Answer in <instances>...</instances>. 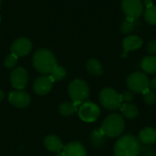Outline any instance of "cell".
Returning <instances> with one entry per match:
<instances>
[{
	"instance_id": "6da1fadb",
	"label": "cell",
	"mask_w": 156,
	"mask_h": 156,
	"mask_svg": "<svg viewBox=\"0 0 156 156\" xmlns=\"http://www.w3.org/2000/svg\"><path fill=\"white\" fill-rule=\"evenodd\" d=\"M141 143L138 138L132 134L122 136L115 144V156H139L141 152Z\"/></svg>"
},
{
	"instance_id": "7a4b0ae2",
	"label": "cell",
	"mask_w": 156,
	"mask_h": 156,
	"mask_svg": "<svg viewBox=\"0 0 156 156\" xmlns=\"http://www.w3.org/2000/svg\"><path fill=\"white\" fill-rule=\"evenodd\" d=\"M34 68L42 74H50L57 66V60L54 54L48 49H39L33 56Z\"/></svg>"
},
{
	"instance_id": "3957f363",
	"label": "cell",
	"mask_w": 156,
	"mask_h": 156,
	"mask_svg": "<svg viewBox=\"0 0 156 156\" xmlns=\"http://www.w3.org/2000/svg\"><path fill=\"white\" fill-rule=\"evenodd\" d=\"M125 122L123 118L118 113L109 114L103 121L101 130L108 138L119 137L124 131Z\"/></svg>"
},
{
	"instance_id": "277c9868",
	"label": "cell",
	"mask_w": 156,
	"mask_h": 156,
	"mask_svg": "<svg viewBox=\"0 0 156 156\" xmlns=\"http://www.w3.org/2000/svg\"><path fill=\"white\" fill-rule=\"evenodd\" d=\"M69 94L74 103L80 105L89 98L90 89L84 80L76 79L72 80L69 86Z\"/></svg>"
},
{
	"instance_id": "5b68a950",
	"label": "cell",
	"mask_w": 156,
	"mask_h": 156,
	"mask_svg": "<svg viewBox=\"0 0 156 156\" xmlns=\"http://www.w3.org/2000/svg\"><path fill=\"white\" fill-rule=\"evenodd\" d=\"M101 105L109 111H116L122 106V95L112 88H104L100 93Z\"/></svg>"
},
{
	"instance_id": "8992f818",
	"label": "cell",
	"mask_w": 156,
	"mask_h": 156,
	"mask_svg": "<svg viewBox=\"0 0 156 156\" xmlns=\"http://www.w3.org/2000/svg\"><path fill=\"white\" fill-rule=\"evenodd\" d=\"M126 84L128 89L133 93H144L149 89L150 80L145 73L136 71L127 78Z\"/></svg>"
},
{
	"instance_id": "52a82bcc",
	"label": "cell",
	"mask_w": 156,
	"mask_h": 156,
	"mask_svg": "<svg viewBox=\"0 0 156 156\" xmlns=\"http://www.w3.org/2000/svg\"><path fill=\"white\" fill-rule=\"evenodd\" d=\"M122 8L126 18L135 20L142 16L144 12V4L142 0H122Z\"/></svg>"
},
{
	"instance_id": "ba28073f",
	"label": "cell",
	"mask_w": 156,
	"mask_h": 156,
	"mask_svg": "<svg viewBox=\"0 0 156 156\" xmlns=\"http://www.w3.org/2000/svg\"><path fill=\"white\" fill-rule=\"evenodd\" d=\"M101 115V110L99 106L93 102L88 101L80 105L79 109L80 118L86 122H95Z\"/></svg>"
},
{
	"instance_id": "9c48e42d",
	"label": "cell",
	"mask_w": 156,
	"mask_h": 156,
	"mask_svg": "<svg viewBox=\"0 0 156 156\" xmlns=\"http://www.w3.org/2000/svg\"><path fill=\"white\" fill-rule=\"evenodd\" d=\"M32 49V43L29 39L26 37H20L15 40L10 48L12 54L16 57H24L27 56Z\"/></svg>"
},
{
	"instance_id": "30bf717a",
	"label": "cell",
	"mask_w": 156,
	"mask_h": 156,
	"mask_svg": "<svg viewBox=\"0 0 156 156\" xmlns=\"http://www.w3.org/2000/svg\"><path fill=\"white\" fill-rule=\"evenodd\" d=\"M28 80V74L24 68H17L16 69L10 76V81L12 86L18 90H22L27 83Z\"/></svg>"
},
{
	"instance_id": "8fae6325",
	"label": "cell",
	"mask_w": 156,
	"mask_h": 156,
	"mask_svg": "<svg viewBox=\"0 0 156 156\" xmlns=\"http://www.w3.org/2000/svg\"><path fill=\"white\" fill-rule=\"evenodd\" d=\"M53 86V80L49 76H41L38 77L33 85L34 90L38 95H46L48 94Z\"/></svg>"
},
{
	"instance_id": "7c38bea8",
	"label": "cell",
	"mask_w": 156,
	"mask_h": 156,
	"mask_svg": "<svg viewBox=\"0 0 156 156\" xmlns=\"http://www.w3.org/2000/svg\"><path fill=\"white\" fill-rule=\"evenodd\" d=\"M9 102L16 107L25 108L29 105L30 96L24 90H16L9 94Z\"/></svg>"
},
{
	"instance_id": "4fadbf2b",
	"label": "cell",
	"mask_w": 156,
	"mask_h": 156,
	"mask_svg": "<svg viewBox=\"0 0 156 156\" xmlns=\"http://www.w3.org/2000/svg\"><path fill=\"white\" fill-rule=\"evenodd\" d=\"M62 156H87L84 146L78 142H70L63 147Z\"/></svg>"
},
{
	"instance_id": "5bb4252c",
	"label": "cell",
	"mask_w": 156,
	"mask_h": 156,
	"mask_svg": "<svg viewBox=\"0 0 156 156\" xmlns=\"http://www.w3.org/2000/svg\"><path fill=\"white\" fill-rule=\"evenodd\" d=\"M138 140L144 145H153L156 143V129L145 127L139 133Z\"/></svg>"
},
{
	"instance_id": "9a60e30c",
	"label": "cell",
	"mask_w": 156,
	"mask_h": 156,
	"mask_svg": "<svg viewBox=\"0 0 156 156\" xmlns=\"http://www.w3.org/2000/svg\"><path fill=\"white\" fill-rule=\"evenodd\" d=\"M143 45V39L137 36H130L123 39L122 46L124 49V53L122 56H125V54L129 51H133L138 48H140Z\"/></svg>"
},
{
	"instance_id": "2e32d148",
	"label": "cell",
	"mask_w": 156,
	"mask_h": 156,
	"mask_svg": "<svg viewBox=\"0 0 156 156\" xmlns=\"http://www.w3.org/2000/svg\"><path fill=\"white\" fill-rule=\"evenodd\" d=\"M44 144H45V147L48 151L56 152V153H59L64 147L61 141H60V139L58 137H57V136H54V135L47 136L45 138Z\"/></svg>"
},
{
	"instance_id": "e0dca14e",
	"label": "cell",
	"mask_w": 156,
	"mask_h": 156,
	"mask_svg": "<svg viewBox=\"0 0 156 156\" xmlns=\"http://www.w3.org/2000/svg\"><path fill=\"white\" fill-rule=\"evenodd\" d=\"M141 68L147 74H155L156 56H147L144 58L141 63Z\"/></svg>"
},
{
	"instance_id": "ac0fdd59",
	"label": "cell",
	"mask_w": 156,
	"mask_h": 156,
	"mask_svg": "<svg viewBox=\"0 0 156 156\" xmlns=\"http://www.w3.org/2000/svg\"><path fill=\"white\" fill-rule=\"evenodd\" d=\"M120 109H121V112L126 119L133 120V119H135L139 115V110L137 106H135L133 103L122 104Z\"/></svg>"
},
{
	"instance_id": "d6986e66",
	"label": "cell",
	"mask_w": 156,
	"mask_h": 156,
	"mask_svg": "<svg viewBox=\"0 0 156 156\" xmlns=\"http://www.w3.org/2000/svg\"><path fill=\"white\" fill-rule=\"evenodd\" d=\"M105 140L106 136L103 134L101 129H96L92 131L90 134V144L94 148L99 149L102 147L105 144Z\"/></svg>"
},
{
	"instance_id": "ffe728a7",
	"label": "cell",
	"mask_w": 156,
	"mask_h": 156,
	"mask_svg": "<svg viewBox=\"0 0 156 156\" xmlns=\"http://www.w3.org/2000/svg\"><path fill=\"white\" fill-rule=\"evenodd\" d=\"M86 68H87V70L92 74V75H95V76H101L102 73H103V68L101 64V62L97 59H90L87 64H86Z\"/></svg>"
},
{
	"instance_id": "44dd1931",
	"label": "cell",
	"mask_w": 156,
	"mask_h": 156,
	"mask_svg": "<svg viewBox=\"0 0 156 156\" xmlns=\"http://www.w3.org/2000/svg\"><path fill=\"white\" fill-rule=\"evenodd\" d=\"M78 106L74 102H64L59 106V112L63 116H70L78 110Z\"/></svg>"
},
{
	"instance_id": "7402d4cb",
	"label": "cell",
	"mask_w": 156,
	"mask_h": 156,
	"mask_svg": "<svg viewBox=\"0 0 156 156\" xmlns=\"http://www.w3.org/2000/svg\"><path fill=\"white\" fill-rule=\"evenodd\" d=\"M144 19L151 25H156V5L146 7L144 11Z\"/></svg>"
},
{
	"instance_id": "603a6c76",
	"label": "cell",
	"mask_w": 156,
	"mask_h": 156,
	"mask_svg": "<svg viewBox=\"0 0 156 156\" xmlns=\"http://www.w3.org/2000/svg\"><path fill=\"white\" fill-rule=\"evenodd\" d=\"M65 76H66V70L62 67L58 65L53 69V70L49 74V77L53 80V82L56 80H61Z\"/></svg>"
},
{
	"instance_id": "cb8c5ba5",
	"label": "cell",
	"mask_w": 156,
	"mask_h": 156,
	"mask_svg": "<svg viewBox=\"0 0 156 156\" xmlns=\"http://www.w3.org/2000/svg\"><path fill=\"white\" fill-rule=\"evenodd\" d=\"M134 21L135 20H133V19H130V18H126L124 21H122V23L121 25V30H122V32L124 33V34L131 33L134 29V27H135Z\"/></svg>"
},
{
	"instance_id": "d4e9b609",
	"label": "cell",
	"mask_w": 156,
	"mask_h": 156,
	"mask_svg": "<svg viewBox=\"0 0 156 156\" xmlns=\"http://www.w3.org/2000/svg\"><path fill=\"white\" fill-rule=\"evenodd\" d=\"M144 101L147 105H154L156 103V92L153 90H150V88L144 91Z\"/></svg>"
},
{
	"instance_id": "484cf974",
	"label": "cell",
	"mask_w": 156,
	"mask_h": 156,
	"mask_svg": "<svg viewBox=\"0 0 156 156\" xmlns=\"http://www.w3.org/2000/svg\"><path fill=\"white\" fill-rule=\"evenodd\" d=\"M17 58L16 55L14 54H10L8 55L5 58V61H4V64H5V67L7 68V69H12L14 68L16 63H17Z\"/></svg>"
},
{
	"instance_id": "4316f807",
	"label": "cell",
	"mask_w": 156,
	"mask_h": 156,
	"mask_svg": "<svg viewBox=\"0 0 156 156\" xmlns=\"http://www.w3.org/2000/svg\"><path fill=\"white\" fill-rule=\"evenodd\" d=\"M142 156H156V150L152 145H144L141 147Z\"/></svg>"
},
{
	"instance_id": "83f0119b",
	"label": "cell",
	"mask_w": 156,
	"mask_h": 156,
	"mask_svg": "<svg viewBox=\"0 0 156 156\" xmlns=\"http://www.w3.org/2000/svg\"><path fill=\"white\" fill-rule=\"evenodd\" d=\"M121 95H122V101H124L125 103H131L134 100V94L131 90H126V91H124Z\"/></svg>"
},
{
	"instance_id": "f1b7e54d",
	"label": "cell",
	"mask_w": 156,
	"mask_h": 156,
	"mask_svg": "<svg viewBox=\"0 0 156 156\" xmlns=\"http://www.w3.org/2000/svg\"><path fill=\"white\" fill-rule=\"evenodd\" d=\"M146 49L148 51L149 54H156V39L151 40L148 42L147 46H146Z\"/></svg>"
},
{
	"instance_id": "f546056e",
	"label": "cell",
	"mask_w": 156,
	"mask_h": 156,
	"mask_svg": "<svg viewBox=\"0 0 156 156\" xmlns=\"http://www.w3.org/2000/svg\"><path fill=\"white\" fill-rule=\"evenodd\" d=\"M149 88H151L154 91L156 92V78L153 79L151 81H150V85H149Z\"/></svg>"
},
{
	"instance_id": "4dcf8cb0",
	"label": "cell",
	"mask_w": 156,
	"mask_h": 156,
	"mask_svg": "<svg viewBox=\"0 0 156 156\" xmlns=\"http://www.w3.org/2000/svg\"><path fill=\"white\" fill-rule=\"evenodd\" d=\"M144 5L146 7H150V6L154 5H153V0H144Z\"/></svg>"
},
{
	"instance_id": "1f68e13d",
	"label": "cell",
	"mask_w": 156,
	"mask_h": 156,
	"mask_svg": "<svg viewBox=\"0 0 156 156\" xmlns=\"http://www.w3.org/2000/svg\"><path fill=\"white\" fill-rule=\"evenodd\" d=\"M4 97H5V94H4V92L0 90V101H3Z\"/></svg>"
},
{
	"instance_id": "d6a6232c",
	"label": "cell",
	"mask_w": 156,
	"mask_h": 156,
	"mask_svg": "<svg viewBox=\"0 0 156 156\" xmlns=\"http://www.w3.org/2000/svg\"><path fill=\"white\" fill-rule=\"evenodd\" d=\"M1 4H2V0H0V7H1Z\"/></svg>"
},
{
	"instance_id": "836d02e7",
	"label": "cell",
	"mask_w": 156,
	"mask_h": 156,
	"mask_svg": "<svg viewBox=\"0 0 156 156\" xmlns=\"http://www.w3.org/2000/svg\"><path fill=\"white\" fill-rule=\"evenodd\" d=\"M0 22H1V16H0Z\"/></svg>"
}]
</instances>
